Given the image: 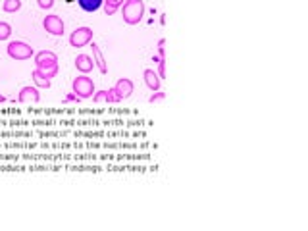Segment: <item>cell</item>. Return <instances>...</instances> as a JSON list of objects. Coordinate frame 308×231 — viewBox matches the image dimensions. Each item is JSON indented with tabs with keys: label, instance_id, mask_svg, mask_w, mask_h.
Segmentation results:
<instances>
[{
	"label": "cell",
	"instance_id": "obj_23",
	"mask_svg": "<svg viewBox=\"0 0 308 231\" xmlns=\"http://www.w3.org/2000/svg\"><path fill=\"white\" fill-rule=\"evenodd\" d=\"M79 97H77L75 93H69V95H66V97H64V100H62V102H64V104H67V102H79Z\"/></svg>",
	"mask_w": 308,
	"mask_h": 231
},
{
	"label": "cell",
	"instance_id": "obj_1",
	"mask_svg": "<svg viewBox=\"0 0 308 231\" xmlns=\"http://www.w3.org/2000/svg\"><path fill=\"white\" fill-rule=\"evenodd\" d=\"M144 2L143 0H125L121 4V18L127 25H137L143 22L144 18Z\"/></svg>",
	"mask_w": 308,
	"mask_h": 231
},
{
	"label": "cell",
	"instance_id": "obj_21",
	"mask_svg": "<svg viewBox=\"0 0 308 231\" xmlns=\"http://www.w3.org/2000/svg\"><path fill=\"white\" fill-rule=\"evenodd\" d=\"M158 58H160V60H166V41L164 39L158 41Z\"/></svg>",
	"mask_w": 308,
	"mask_h": 231
},
{
	"label": "cell",
	"instance_id": "obj_2",
	"mask_svg": "<svg viewBox=\"0 0 308 231\" xmlns=\"http://www.w3.org/2000/svg\"><path fill=\"white\" fill-rule=\"evenodd\" d=\"M95 81L91 79L89 75H81L75 77L73 81H71V93H75L77 97L81 100H85V99H93V95H95Z\"/></svg>",
	"mask_w": 308,
	"mask_h": 231
},
{
	"label": "cell",
	"instance_id": "obj_5",
	"mask_svg": "<svg viewBox=\"0 0 308 231\" xmlns=\"http://www.w3.org/2000/svg\"><path fill=\"white\" fill-rule=\"evenodd\" d=\"M43 29L48 35H52V37H62L64 31H66V23H64V20L60 16L48 14V16H44L43 20Z\"/></svg>",
	"mask_w": 308,
	"mask_h": 231
},
{
	"label": "cell",
	"instance_id": "obj_18",
	"mask_svg": "<svg viewBox=\"0 0 308 231\" xmlns=\"http://www.w3.org/2000/svg\"><path fill=\"white\" fill-rule=\"evenodd\" d=\"M164 99H166L164 91H154L152 95L148 97V102H150V104H156V102H162Z\"/></svg>",
	"mask_w": 308,
	"mask_h": 231
},
{
	"label": "cell",
	"instance_id": "obj_12",
	"mask_svg": "<svg viewBox=\"0 0 308 231\" xmlns=\"http://www.w3.org/2000/svg\"><path fill=\"white\" fill-rule=\"evenodd\" d=\"M31 77H33V83H35V87H37V89H50V85H52V81L44 75L41 69H37V67L33 69Z\"/></svg>",
	"mask_w": 308,
	"mask_h": 231
},
{
	"label": "cell",
	"instance_id": "obj_24",
	"mask_svg": "<svg viewBox=\"0 0 308 231\" xmlns=\"http://www.w3.org/2000/svg\"><path fill=\"white\" fill-rule=\"evenodd\" d=\"M2 102H6V97H4L2 93H0V104H2Z\"/></svg>",
	"mask_w": 308,
	"mask_h": 231
},
{
	"label": "cell",
	"instance_id": "obj_17",
	"mask_svg": "<svg viewBox=\"0 0 308 231\" xmlns=\"http://www.w3.org/2000/svg\"><path fill=\"white\" fill-rule=\"evenodd\" d=\"M93 102H97V104L108 102V93H106V91H95V95H93Z\"/></svg>",
	"mask_w": 308,
	"mask_h": 231
},
{
	"label": "cell",
	"instance_id": "obj_11",
	"mask_svg": "<svg viewBox=\"0 0 308 231\" xmlns=\"http://www.w3.org/2000/svg\"><path fill=\"white\" fill-rule=\"evenodd\" d=\"M143 79H144V85L150 89V91H160V87H162V79L158 77V73L154 71V69H150V67H146L143 71Z\"/></svg>",
	"mask_w": 308,
	"mask_h": 231
},
{
	"label": "cell",
	"instance_id": "obj_16",
	"mask_svg": "<svg viewBox=\"0 0 308 231\" xmlns=\"http://www.w3.org/2000/svg\"><path fill=\"white\" fill-rule=\"evenodd\" d=\"M12 37V25L8 22H0V43L2 41H10Z\"/></svg>",
	"mask_w": 308,
	"mask_h": 231
},
{
	"label": "cell",
	"instance_id": "obj_14",
	"mask_svg": "<svg viewBox=\"0 0 308 231\" xmlns=\"http://www.w3.org/2000/svg\"><path fill=\"white\" fill-rule=\"evenodd\" d=\"M123 2H125V0H104V4H102V6H104V14H106V16H114V14L121 8Z\"/></svg>",
	"mask_w": 308,
	"mask_h": 231
},
{
	"label": "cell",
	"instance_id": "obj_10",
	"mask_svg": "<svg viewBox=\"0 0 308 231\" xmlns=\"http://www.w3.org/2000/svg\"><path fill=\"white\" fill-rule=\"evenodd\" d=\"M75 67H77V71H79V73L89 75V73L93 71V67H95V60H93L89 54H77Z\"/></svg>",
	"mask_w": 308,
	"mask_h": 231
},
{
	"label": "cell",
	"instance_id": "obj_8",
	"mask_svg": "<svg viewBox=\"0 0 308 231\" xmlns=\"http://www.w3.org/2000/svg\"><path fill=\"white\" fill-rule=\"evenodd\" d=\"M114 89H116V93H118V97H120L121 100L129 99L133 93H135V85H133L131 79H127V77H121V79H118V81H116V85H114Z\"/></svg>",
	"mask_w": 308,
	"mask_h": 231
},
{
	"label": "cell",
	"instance_id": "obj_13",
	"mask_svg": "<svg viewBox=\"0 0 308 231\" xmlns=\"http://www.w3.org/2000/svg\"><path fill=\"white\" fill-rule=\"evenodd\" d=\"M77 4H79V8L83 12L95 14V12H99L100 8H102L104 0H77Z\"/></svg>",
	"mask_w": 308,
	"mask_h": 231
},
{
	"label": "cell",
	"instance_id": "obj_3",
	"mask_svg": "<svg viewBox=\"0 0 308 231\" xmlns=\"http://www.w3.org/2000/svg\"><path fill=\"white\" fill-rule=\"evenodd\" d=\"M6 52L12 60H18V62H23V60H29L35 56V50L31 44H27L25 41H10L8 46H6Z\"/></svg>",
	"mask_w": 308,
	"mask_h": 231
},
{
	"label": "cell",
	"instance_id": "obj_6",
	"mask_svg": "<svg viewBox=\"0 0 308 231\" xmlns=\"http://www.w3.org/2000/svg\"><path fill=\"white\" fill-rule=\"evenodd\" d=\"M69 46L73 48H81V46H87L91 41H93V29L83 25V27H77L73 33L69 35Z\"/></svg>",
	"mask_w": 308,
	"mask_h": 231
},
{
	"label": "cell",
	"instance_id": "obj_7",
	"mask_svg": "<svg viewBox=\"0 0 308 231\" xmlns=\"http://www.w3.org/2000/svg\"><path fill=\"white\" fill-rule=\"evenodd\" d=\"M39 100H41V93L35 85H25L18 93V102L22 104H37Z\"/></svg>",
	"mask_w": 308,
	"mask_h": 231
},
{
	"label": "cell",
	"instance_id": "obj_4",
	"mask_svg": "<svg viewBox=\"0 0 308 231\" xmlns=\"http://www.w3.org/2000/svg\"><path fill=\"white\" fill-rule=\"evenodd\" d=\"M35 67L41 69V71H50L58 67V56L52 50H41V52H35L33 56Z\"/></svg>",
	"mask_w": 308,
	"mask_h": 231
},
{
	"label": "cell",
	"instance_id": "obj_22",
	"mask_svg": "<svg viewBox=\"0 0 308 231\" xmlns=\"http://www.w3.org/2000/svg\"><path fill=\"white\" fill-rule=\"evenodd\" d=\"M156 73H158L160 79H164L166 77V60H160V62H158V71H156Z\"/></svg>",
	"mask_w": 308,
	"mask_h": 231
},
{
	"label": "cell",
	"instance_id": "obj_19",
	"mask_svg": "<svg viewBox=\"0 0 308 231\" xmlns=\"http://www.w3.org/2000/svg\"><path fill=\"white\" fill-rule=\"evenodd\" d=\"M37 4H39L41 10H52L54 4H56V0H37Z\"/></svg>",
	"mask_w": 308,
	"mask_h": 231
},
{
	"label": "cell",
	"instance_id": "obj_15",
	"mask_svg": "<svg viewBox=\"0 0 308 231\" xmlns=\"http://www.w3.org/2000/svg\"><path fill=\"white\" fill-rule=\"evenodd\" d=\"M2 10L6 14H16L22 10V0H4L2 2Z\"/></svg>",
	"mask_w": 308,
	"mask_h": 231
},
{
	"label": "cell",
	"instance_id": "obj_20",
	"mask_svg": "<svg viewBox=\"0 0 308 231\" xmlns=\"http://www.w3.org/2000/svg\"><path fill=\"white\" fill-rule=\"evenodd\" d=\"M106 93H108V102H110V104H114V102H120V97H118V93H116V89L112 87V89H108V91H106Z\"/></svg>",
	"mask_w": 308,
	"mask_h": 231
},
{
	"label": "cell",
	"instance_id": "obj_9",
	"mask_svg": "<svg viewBox=\"0 0 308 231\" xmlns=\"http://www.w3.org/2000/svg\"><path fill=\"white\" fill-rule=\"evenodd\" d=\"M91 48H93V60H95V66L99 67V71L102 75H106L108 73V64H106V60H104V54H102V50H100V46L95 41H91Z\"/></svg>",
	"mask_w": 308,
	"mask_h": 231
}]
</instances>
